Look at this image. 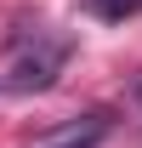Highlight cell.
<instances>
[{
  "mask_svg": "<svg viewBox=\"0 0 142 148\" xmlns=\"http://www.w3.org/2000/svg\"><path fill=\"white\" fill-rule=\"evenodd\" d=\"M68 63V34H57V29H23L12 40V63H6V86L12 91H46L57 74Z\"/></svg>",
  "mask_w": 142,
  "mask_h": 148,
  "instance_id": "cell-1",
  "label": "cell"
},
{
  "mask_svg": "<svg viewBox=\"0 0 142 148\" xmlns=\"http://www.w3.org/2000/svg\"><path fill=\"white\" fill-rule=\"evenodd\" d=\"M102 137H108V120H102V114H85V120L63 125V131H57V137H51L46 148H97Z\"/></svg>",
  "mask_w": 142,
  "mask_h": 148,
  "instance_id": "cell-2",
  "label": "cell"
},
{
  "mask_svg": "<svg viewBox=\"0 0 142 148\" xmlns=\"http://www.w3.org/2000/svg\"><path fill=\"white\" fill-rule=\"evenodd\" d=\"M142 0H97V12H102V17H125V12H137Z\"/></svg>",
  "mask_w": 142,
  "mask_h": 148,
  "instance_id": "cell-3",
  "label": "cell"
},
{
  "mask_svg": "<svg viewBox=\"0 0 142 148\" xmlns=\"http://www.w3.org/2000/svg\"><path fill=\"white\" fill-rule=\"evenodd\" d=\"M137 103H142V80H137Z\"/></svg>",
  "mask_w": 142,
  "mask_h": 148,
  "instance_id": "cell-4",
  "label": "cell"
}]
</instances>
